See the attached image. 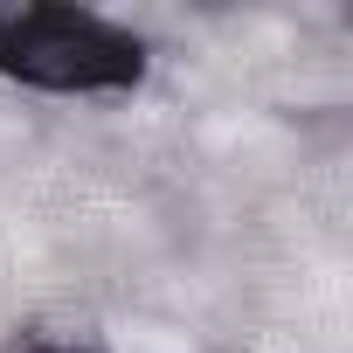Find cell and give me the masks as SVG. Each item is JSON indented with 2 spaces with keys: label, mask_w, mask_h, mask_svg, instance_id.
Returning a JSON list of instances; mask_svg holds the SVG:
<instances>
[{
  "label": "cell",
  "mask_w": 353,
  "mask_h": 353,
  "mask_svg": "<svg viewBox=\"0 0 353 353\" xmlns=\"http://www.w3.org/2000/svg\"><path fill=\"white\" fill-rule=\"evenodd\" d=\"M0 70L35 90H132L145 77V42L83 8L0 0Z\"/></svg>",
  "instance_id": "1"
},
{
  "label": "cell",
  "mask_w": 353,
  "mask_h": 353,
  "mask_svg": "<svg viewBox=\"0 0 353 353\" xmlns=\"http://www.w3.org/2000/svg\"><path fill=\"white\" fill-rule=\"evenodd\" d=\"M8 353H111L90 325H63V319H35V325H14Z\"/></svg>",
  "instance_id": "2"
}]
</instances>
